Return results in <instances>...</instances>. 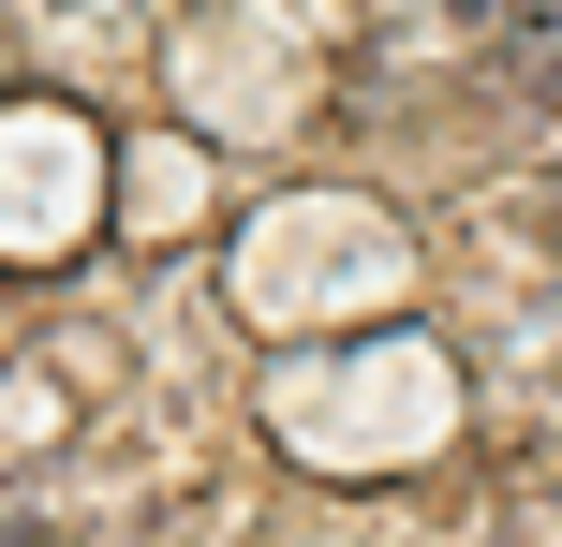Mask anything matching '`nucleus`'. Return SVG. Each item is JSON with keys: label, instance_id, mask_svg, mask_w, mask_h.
<instances>
[{"label": "nucleus", "instance_id": "obj_2", "mask_svg": "<svg viewBox=\"0 0 562 547\" xmlns=\"http://www.w3.org/2000/svg\"><path fill=\"white\" fill-rule=\"evenodd\" d=\"M0 547H45V533H0Z\"/></svg>", "mask_w": 562, "mask_h": 547}, {"label": "nucleus", "instance_id": "obj_1", "mask_svg": "<svg viewBox=\"0 0 562 547\" xmlns=\"http://www.w3.org/2000/svg\"><path fill=\"white\" fill-rule=\"evenodd\" d=\"M459 15H504V0H459Z\"/></svg>", "mask_w": 562, "mask_h": 547}]
</instances>
